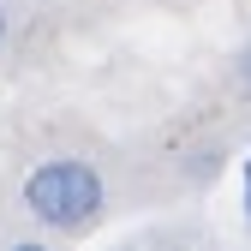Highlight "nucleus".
I'll list each match as a JSON object with an SVG mask.
<instances>
[{
    "mask_svg": "<svg viewBox=\"0 0 251 251\" xmlns=\"http://www.w3.org/2000/svg\"><path fill=\"white\" fill-rule=\"evenodd\" d=\"M239 84H245V90H251V42H245V48H239Z\"/></svg>",
    "mask_w": 251,
    "mask_h": 251,
    "instance_id": "3",
    "label": "nucleus"
},
{
    "mask_svg": "<svg viewBox=\"0 0 251 251\" xmlns=\"http://www.w3.org/2000/svg\"><path fill=\"white\" fill-rule=\"evenodd\" d=\"M239 185H245L239 198H245V233H251V155H245V168H239Z\"/></svg>",
    "mask_w": 251,
    "mask_h": 251,
    "instance_id": "2",
    "label": "nucleus"
},
{
    "mask_svg": "<svg viewBox=\"0 0 251 251\" xmlns=\"http://www.w3.org/2000/svg\"><path fill=\"white\" fill-rule=\"evenodd\" d=\"M6 30H12V24H6V6H0V48H6Z\"/></svg>",
    "mask_w": 251,
    "mask_h": 251,
    "instance_id": "4",
    "label": "nucleus"
},
{
    "mask_svg": "<svg viewBox=\"0 0 251 251\" xmlns=\"http://www.w3.org/2000/svg\"><path fill=\"white\" fill-rule=\"evenodd\" d=\"M24 215L36 222L42 233H90L102 222L108 209V185L96 174V162H84V155H48V162H36L24 174Z\"/></svg>",
    "mask_w": 251,
    "mask_h": 251,
    "instance_id": "1",
    "label": "nucleus"
}]
</instances>
